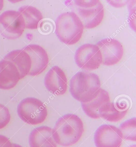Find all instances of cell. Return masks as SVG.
Segmentation results:
<instances>
[{
	"label": "cell",
	"instance_id": "1",
	"mask_svg": "<svg viewBox=\"0 0 136 147\" xmlns=\"http://www.w3.org/2000/svg\"><path fill=\"white\" fill-rule=\"evenodd\" d=\"M84 132L82 121L77 115L72 114H67L59 118L52 129L53 137L56 143L64 147L76 144Z\"/></svg>",
	"mask_w": 136,
	"mask_h": 147
},
{
	"label": "cell",
	"instance_id": "2",
	"mask_svg": "<svg viewBox=\"0 0 136 147\" xmlns=\"http://www.w3.org/2000/svg\"><path fill=\"white\" fill-rule=\"evenodd\" d=\"M101 87L100 79L95 73L79 72L71 79L69 91L72 97L81 103H87L96 98Z\"/></svg>",
	"mask_w": 136,
	"mask_h": 147
},
{
	"label": "cell",
	"instance_id": "3",
	"mask_svg": "<svg viewBox=\"0 0 136 147\" xmlns=\"http://www.w3.org/2000/svg\"><path fill=\"white\" fill-rule=\"evenodd\" d=\"M56 35L63 43L76 44L82 36L84 26L77 14L73 12L62 13L56 22Z\"/></svg>",
	"mask_w": 136,
	"mask_h": 147
},
{
	"label": "cell",
	"instance_id": "4",
	"mask_svg": "<svg viewBox=\"0 0 136 147\" xmlns=\"http://www.w3.org/2000/svg\"><path fill=\"white\" fill-rule=\"evenodd\" d=\"M17 113L24 122L33 125L43 123L48 115L47 109L43 102L34 98L23 99L18 106Z\"/></svg>",
	"mask_w": 136,
	"mask_h": 147
},
{
	"label": "cell",
	"instance_id": "5",
	"mask_svg": "<svg viewBox=\"0 0 136 147\" xmlns=\"http://www.w3.org/2000/svg\"><path fill=\"white\" fill-rule=\"evenodd\" d=\"M25 28L24 19L18 11L7 10L0 15V33L4 38L18 39L22 35Z\"/></svg>",
	"mask_w": 136,
	"mask_h": 147
},
{
	"label": "cell",
	"instance_id": "6",
	"mask_svg": "<svg viewBox=\"0 0 136 147\" xmlns=\"http://www.w3.org/2000/svg\"><path fill=\"white\" fill-rule=\"evenodd\" d=\"M75 60L78 67L87 70L98 69L102 64V57L96 45L87 43L82 45L77 50Z\"/></svg>",
	"mask_w": 136,
	"mask_h": 147
},
{
	"label": "cell",
	"instance_id": "7",
	"mask_svg": "<svg viewBox=\"0 0 136 147\" xmlns=\"http://www.w3.org/2000/svg\"><path fill=\"white\" fill-rule=\"evenodd\" d=\"M102 57V64L105 66L116 65L122 59L124 53L123 46L115 39L105 38L97 42Z\"/></svg>",
	"mask_w": 136,
	"mask_h": 147
},
{
	"label": "cell",
	"instance_id": "8",
	"mask_svg": "<svg viewBox=\"0 0 136 147\" xmlns=\"http://www.w3.org/2000/svg\"><path fill=\"white\" fill-rule=\"evenodd\" d=\"M122 139L119 128L109 125H102L99 127L94 137L96 147H120Z\"/></svg>",
	"mask_w": 136,
	"mask_h": 147
},
{
	"label": "cell",
	"instance_id": "9",
	"mask_svg": "<svg viewBox=\"0 0 136 147\" xmlns=\"http://www.w3.org/2000/svg\"><path fill=\"white\" fill-rule=\"evenodd\" d=\"M44 85L48 90L52 94L61 96L66 92L67 80L64 71L58 66L52 67L46 75Z\"/></svg>",
	"mask_w": 136,
	"mask_h": 147
},
{
	"label": "cell",
	"instance_id": "10",
	"mask_svg": "<svg viewBox=\"0 0 136 147\" xmlns=\"http://www.w3.org/2000/svg\"><path fill=\"white\" fill-rule=\"evenodd\" d=\"M31 57L32 65L28 75L36 76L42 73L49 64L48 55L45 50L38 45H28L23 49Z\"/></svg>",
	"mask_w": 136,
	"mask_h": 147
},
{
	"label": "cell",
	"instance_id": "11",
	"mask_svg": "<svg viewBox=\"0 0 136 147\" xmlns=\"http://www.w3.org/2000/svg\"><path fill=\"white\" fill-rule=\"evenodd\" d=\"M77 12L84 28H94L101 23L104 16V9L101 2L94 7L87 8L78 7Z\"/></svg>",
	"mask_w": 136,
	"mask_h": 147
},
{
	"label": "cell",
	"instance_id": "12",
	"mask_svg": "<svg viewBox=\"0 0 136 147\" xmlns=\"http://www.w3.org/2000/svg\"><path fill=\"white\" fill-rule=\"evenodd\" d=\"M20 79L19 72L14 64L5 59L0 61V89H12Z\"/></svg>",
	"mask_w": 136,
	"mask_h": 147
},
{
	"label": "cell",
	"instance_id": "13",
	"mask_svg": "<svg viewBox=\"0 0 136 147\" xmlns=\"http://www.w3.org/2000/svg\"><path fill=\"white\" fill-rule=\"evenodd\" d=\"M29 143L31 147H57L53 137L52 129L45 126L37 127L31 132Z\"/></svg>",
	"mask_w": 136,
	"mask_h": 147
},
{
	"label": "cell",
	"instance_id": "14",
	"mask_svg": "<svg viewBox=\"0 0 136 147\" xmlns=\"http://www.w3.org/2000/svg\"><path fill=\"white\" fill-rule=\"evenodd\" d=\"M4 59L15 65L19 72L20 79L24 78L29 73L32 62L30 56L23 49L10 52L5 56Z\"/></svg>",
	"mask_w": 136,
	"mask_h": 147
},
{
	"label": "cell",
	"instance_id": "15",
	"mask_svg": "<svg viewBox=\"0 0 136 147\" xmlns=\"http://www.w3.org/2000/svg\"><path fill=\"white\" fill-rule=\"evenodd\" d=\"M127 105L123 103H116L111 101L105 103L101 107L99 111V117L108 121L117 122L122 120L127 112Z\"/></svg>",
	"mask_w": 136,
	"mask_h": 147
},
{
	"label": "cell",
	"instance_id": "16",
	"mask_svg": "<svg viewBox=\"0 0 136 147\" xmlns=\"http://www.w3.org/2000/svg\"><path fill=\"white\" fill-rule=\"evenodd\" d=\"M110 101L108 92L105 90L101 88L96 98L87 102L82 103V108L87 116L93 119L100 118L99 111L101 106L105 103Z\"/></svg>",
	"mask_w": 136,
	"mask_h": 147
},
{
	"label": "cell",
	"instance_id": "17",
	"mask_svg": "<svg viewBox=\"0 0 136 147\" xmlns=\"http://www.w3.org/2000/svg\"><path fill=\"white\" fill-rule=\"evenodd\" d=\"M18 12L24 19L26 28L29 30L38 28L39 22L43 19V16L40 10L32 6H25L19 8Z\"/></svg>",
	"mask_w": 136,
	"mask_h": 147
},
{
	"label": "cell",
	"instance_id": "18",
	"mask_svg": "<svg viewBox=\"0 0 136 147\" xmlns=\"http://www.w3.org/2000/svg\"><path fill=\"white\" fill-rule=\"evenodd\" d=\"M122 138L126 140L136 141V118H133L123 122L119 127Z\"/></svg>",
	"mask_w": 136,
	"mask_h": 147
},
{
	"label": "cell",
	"instance_id": "19",
	"mask_svg": "<svg viewBox=\"0 0 136 147\" xmlns=\"http://www.w3.org/2000/svg\"><path fill=\"white\" fill-rule=\"evenodd\" d=\"M11 115L9 109L4 105L0 104V130L5 128L9 124Z\"/></svg>",
	"mask_w": 136,
	"mask_h": 147
},
{
	"label": "cell",
	"instance_id": "20",
	"mask_svg": "<svg viewBox=\"0 0 136 147\" xmlns=\"http://www.w3.org/2000/svg\"><path fill=\"white\" fill-rule=\"evenodd\" d=\"M133 1H131V4H129V20L131 27L133 30L135 31V21H136V2L134 4Z\"/></svg>",
	"mask_w": 136,
	"mask_h": 147
},
{
	"label": "cell",
	"instance_id": "21",
	"mask_svg": "<svg viewBox=\"0 0 136 147\" xmlns=\"http://www.w3.org/2000/svg\"><path fill=\"white\" fill-rule=\"evenodd\" d=\"M100 2L99 1H75V5L79 8H87L94 7Z\"/></svg>",
	"mask_w": 136,
	"mask_h": 147
},
{
	"label": "cell",
	"instance_id": "22",
	"mask_svg": "<svg viewBox=\"0 0 136 147\" xmlns=\"http://www.w3.org/2000/svg\"><path fill=\"white\" fill-rule=\"evenodd\" d=\"M0 147H12V144L8 138L0 135Z\"/></svg>",
	"mask_w": 136,
	"mask_h": 147
},
{
	"label": "cell",
	"instance_id": "23",
	"mask_svg": "<svg viewBox=\"0 0 136 147\" xmlns=\"http://www.w3.org/2000/svg\"><path fill=\"white\" fill-rule=\"evenodd\" d=\"M4 6V1L0 0V11L3 9Z\"/></svg>",
	"mask_w": 136,
	"mask_h": 147
},
{
	"label": "cell",
	"instance_id": "24",
	"mask_svg": "<svg viewBox=\"0 0 136 147\" xmlns=\"http://www.w3.org/2000/svg\"><path fill=\"white\" fill-rule=\"evenodd\" d=\"M12 147H22L17 144H12Z\"/></svg>",
	"mask_w": 136,
	"mask_h": 147
},
{
	"label": "cell",
	"instance_id": "25",
	"mask_svg": "<svg viewBox=\"0 0 136 147\" xmlns=\"http://www.w3.org/2000/svg\"><path fill=\"white\" fill-rule=\"evenodd\" d=\"M128 147H136V144L132 145L129 146Z\"/></svg>",
	"mask_w": 136,
	"mask_h": 147
}]
</instances>
